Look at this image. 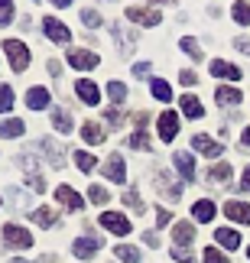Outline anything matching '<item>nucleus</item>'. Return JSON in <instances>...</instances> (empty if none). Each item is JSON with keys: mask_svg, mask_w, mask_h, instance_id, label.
<instances>
[{"mask_svg": "<svg viewBox=\"0 0 250 263\" xmlns=\"http://www.w3.org/2000/svg\"><path fill=\"white\" fill-rule=\"evenodd\" d=\"M4 52L10 59V65H13V72H23L29 65V49H26V43H20V39H4Z\"/></svg>", "mask_w": 250, "mask_h": 263, "instance_id": "obj_1", "label": "nucleus"}, {"mask_svg": "<svg viewBox=\"0 0 250 263\" xmlns=\"http://www.w3.org/2000/svg\"><path fill=\"white\" fill-rule=\"evenodd\" d=\"M101 228L111 231V234H117V237H127L130 231H133V224H130L127 215H121V211H104V215H101Z\"/></svg>", "mask_w": 250, "mask_h": 263, "instance_id": "obj_2", "label": "nucleus"}, {"mask_svg": "<svg viewBox=\"0 0 250 263\" xmlns=\"http://www.w3.org/2000/svg\"><path fill=\"white\" fill-rule=\"evenodd\" d=\"M68 65L78 68V72H91V68L101 65V59H98L91 49H68Z\"/></svg>", "mask_w": 250, "mask_h": 263, "instance_id": "obj_3", "label": "nucleus"}, {"mask_svg": "<svg viewBox=\"0 0 250 263\" xmlns=\"http://www.w3.org/2000/svg\"><path fill=\"white\" fill-rule=\"evenodd\" d=\"M4 240H7V247H16V250L33 247V234L20 224H4Z\"/></svg>", "mask_w": 250, "mask_h": 263, "instance_id": "obj_4", "label": "nucleus"}, {"mask_svg": "<svg viewBox=\"0 0 250 263\" xmlns=\"http://www.w3.org/2000/svg\"><path fill=\"white\" fill-rule=\"evenodd\" d=\"M124 13L130 23H140V26H159V20H163V13L153 7H127Z\"/></svg>", "mask_w": 250, "mask_h": 263, "instance_id": "obj_5", "label": "nucleus"}, {"mask_svg": "<svg viewBox=\"0 0 250 263\" xmlns=\"http://www.w3.org/2000/svg\"><path fill=\"white\" fill-rule=\"evenodd\" d=\"M55 201H59L62 208H68V211H82V208H85V198L78 195L72 185H59V189H55Z\"/></svg>", "mask_w": 250, "mask_h": 263, "instance_id": "obj_6", "label": "nucleus"}, {"mask_svg": "<svg viewBox=\"0 0 250 263\" xmlns=\"http://www.w3.org/2000/svg\"><path fill=\"white\" fill-rule=\"evenodd\" d=\"M43 29H46V36L52 39L55 46H65L68 39H72V33H68V26H65V23H59L55 16H46V20H43Z\"/></svg>", "mask_w": 250, "mask_h": 263, "instance_id": "obj_7", "label": "nucleus"}, {"mask_svg": "<svg viewBox=\"0 0 250 263\" xmlns=\"http://www.w3.org/2000/svg\"><path fill=\"white\" fill-rule=\"evenodd\" d=\"M101 173H104L107 179H111V182H117V185H121V182L127 179V166H124V156H121V153H111V156L104 159V169H101Z\"/></svg>", "mask_w": 250, "mask_h": 263, "instance_id": "obj_8", "label": "nucleus"}, {"mask_svg": "<svg viewBox=\"0 0 250 263\" xmlns=\"http://www.w3.org/2000/svg\"><path fill=\"white\" fill-rule=\"evenodd\" d=\"M192 146H195V153H205V156H211V159H218V156L224 153V143H218V140L205 137V134H195L192 137Z\"/></svg>", "mask_w": 250, "mask_h": 263, "instance_id": "obj_9", "label": "nucleus"}, {"mask_svg": "<svg viewBox=\"0 0 250 263\" xmlns=\"http://www.w3.org/2000/svg\"><path fill=\"white\" fill-rule=\"evenodd\" d=\"M153 182H156V189L163 192V195H166L169 201H179V198H182V189H179V182H172V179H169V173H166V169H159V173L153 176Z\"/></svg>", "mask_w": 250, "mask_h": 263, "instance_id": "obj_10", "label": "nucleus"}, {"mask_svg": "<svg viewBox=\"0 0 250 263\" xmlns=\"http://www.w3.org/2000/svg\"><path fill=\"white\" fill-rule=\"evenodd\" d=\"M179 134V117H176V110H163L159 114V137H163V143H172Z\"/></svg>", "mask_w": 250, "mask_h": 263, "instance_id": "obj_11", "label": "nucleus"}, {"mask_svg": "<svg viewBox=\"0 0 250 263\" xmlns=\"http://www.w3.org/2000/svg\"><path fill=\"white\" fill-rule=\"evenodd\" d=\"M224 215L231 221H237V224H250V205H247V201H227Z\"/></svg>", "mask_w": 250, "mask_h": 263, "instance_id": "obj_12", "label": "nucleus"}, {"mask_svg": "<svg viewBox=\"0 0 250 263\" xmlns=\"http://www.w3.org/2000/svg\"><path fill=\"white\" fill-rule=\"evenodd\" d=\"M172 163H176L179 176H182L185 182H195V159H192V153H176Z\"/></svg>", "mask_w": 250, "mask_h": 263, "instance_id": "obj_13", "label": "nucleus"}, {"mask_svg": "<svg viewBox=\"0 0 250 263\" xmlns=\"http://www.w3.org/2000/svg\"><path fill=\"white\" fill-rule=\"evenodd\" d=\"M211 75L227 78V82H241V68L231 65V62H224V59H215V62H211Z\"/></svg>", "mask_w": 250, "mask_h": 263, "instance_id": "obj_14", "label": "nucleus"}, {"mask_svg": "<svg viewBox=\"0 0 250 263\" xmlns=\"http://www.w3.org/2000/svg\"><path fill=\"white\" fill-rule=\"evenodd\" d=\"M75 257H82V260H91L98 250H101V240H94V237H78L75 240Z\"/></svg>", "mask_w": 250, "mask_h": 263, "instance_id": "obj_15", "label": "nucleus"}, {"mask_svg": "<svg viewBox=\"0 0 250 263\" xmlns=\"http://www.w3.org/2000/svg\"><path fill=\"white\" fill-rule=\"evenodd\" d=\"M179 107H182V114L188 120H198V117H205V107H202V101H198L195 95H182V101H179Z\"/></svg>", "mask_w": 250, "mask_h": 263, "instance_id": "obj_16", "label": "nucleus"}, {"mask_svg": "<svg viewBox=\"0 0 250 263\" xmlns=\"http://www.w3.org/2000/svg\"><path fill=\"white\" fill-rule=\"evenodd\" d=\"M75 91H78V98H82L88 107H94L98 101H101V91H98V85H94V82H85V78H82V82L75 85Z\"/></svg>", "mask_w": 250, "mask_h": 263, "instance_id": "obj_17", "label": "nucleus"}, {"mask_svg": "<svg viewBox=\"0 0 250 263\" xmlns=\"http://www.w3.org/2000/svg\"><path fill=\"white\" fill-rule=\"evenodd\" d=\"M215 101L221 107H234V104H241V91L231 85H221V88H215Z\"/></svg>", "mask_w": 250, "mask_h": 263, "instance_id": "obj_18", "label": "nucleus"}, {"mask_svg": "<svg viewBox=\"0 0 250 263\" xmlns=\"http://www.w3.org/2000/svg\"><path fill=\"white\" fill-rule=\"evenodd\" d=\"M26 107H33V110H43V107H49V91H46L43 85L29 88V91H26Z\"/></svg>", "mask_w": 250, "mask_h": 263, "instance_id": "obj_19", "label": "nucleus"}, {"mask_svg": "<svg viewBox=\"0 0 250 263\" xmlns=\"http://www.w3.org/2000/svg\"><path fill=\"white\" fill-rule=\"evenodd\" d=\"M39 149L49 156V163H52V169H62L65 163V153H62V146H55L52 140H39Z\"/></svg>", "mask_w": 250, "mask_h": 263, "instance_id": "obj_20", "label": "nucleus"}, {"mask_svg": "<svg viewBox=\"0 0 250 263\" xmlns=\"http://www.w3.org/2000/svg\"><path fill=\"white\" fill-rule=\"evenodd\" d=\"M208 182H211V185H231V166L215 163L211 169H208Z\"/></svg>", "mask_w": 250, "mask_h": 263, "instance_id": "obj_21", "label": "nucleus"}, {"mask_svg": "<svg viewBox=\"0 0 250 263\" xmlns=\"http://www.w3.org/2000/svg\"><path fill=\"white\" fill-rule=\"evenodd\" d=\"M215 240L221 247H227V250H237L241 247V234H237V231H231V228H218L215 231Z\"/></svg>", "mask_w": 250, "mask_h": 263, "instance_id": "obj_22", "label": "nucleus"}, {"mask_svg": "<svg viewBox=\"0 0 250 263\" xmlns=\"http://www.w3.org/2000/svg\"><path fill=\"white\" fill-rule=\"evenodd\" d=\"M172 237H176V247L192 244V240H195V224H188V221H179L176 231H172Z\"/></svg>", "mask_w": 250, "mask_h": 263, "instance_id": "obj_23", "label": "nucleus"}, {"mask_svg": "<svg viewBox=\"0 0 250 263\" xmlns=\"http://www.w3.org/2000/svg\"><path fill=\"white\" fill-rule=\"evenodd\" d=\"M192 218L202 221V224H205V221H211L215 218V201H208V198L195 201V205H192Z\"/></svg>", "mask_w": 250, "mask_h": 263, "instance_id": "obj_24", "label": "nucleus"}, {"mask_svg": "<svg viewBox=\"0 0 250 263\" xmlns=\"http://www.w3.org/2000/svg\"><path fill=\"white\" fill-rule=\"evenodd\" d=\"M82 140L85 143H104V127L94 124V120H88V124L82 127Z\"/></svg>", "mask_w": 250, "mask_h": 263, "instance_id": "obj_25", "label": "nucleus"}, {"mask_svg": "<svg viewBox=\"0 0 250 263\" xmlns=\"http://www.w3.org/2000/svg\"><path fill=\"white\" fill-rule=\"evenodd\" d=\"M52 127L59 134H68V130H72V114H68L65 107H52Z\"/></svg>", "mask_w": 250, "mask_h": 263, "instance_id": "obj_26", "label": "nucleus"}, {"mask_svg": "<svg viewBox=\"0 0 250 263\" xmlns=\"http://www.w3.org/2000/svg\"><path fill=\"white\" fill-rule=\"evenodd\" d=\"M23 120L10 117V120H0V137H23Z\"/></svg>", "mask_w": 250, "mask_h": 263, "instance_id": "obj_27", "label": "nucleus"}, {"mask_svg": "<svg viewBox=\"0 0 250 263\" xmlns=\"http://www.w3.org/2000/svg\"><path fill=\"white\" fill-rule=\"evenodd\" d=\"M114 36H117V49H121L124 55H130V52H133V36H130V33H124V26H121V23L114 26Z\"/></svg>", "mask_w": 250, "mask_h": 263, "instance_id": "obj_28", "label": "nucleus"}, {"mask_svg": "<svg viewBox=\"0 0 250 263\" xmlns=\"http://www.w3.org/2000/svg\"><path fill=\"white\" fill-rule=\"evenodd\" d=\"M149 91H153V98H159V101H172V88H169L163 78H153V82H149Z\"/></svg>", "mask_w": 250, "mask_h": 263, "instance_id": "obj_29", "label": "nucleus"}, {"mask_svg": "<svg viewBox=\"0 0 250 263\" xmlns=\"http://www.w3.org/2000/svg\"><path fill=\"white\" fill-rule=\"evenodd\" d=\"M231 13H234V20L241 26H250V4H247V0H237V4L231 7Z\"/></svg>", "mask_w": 250, "mask_h": 263, "instance_id": "obj_30", "label": "nucleus"}, {"mask_svg": "<svg viewBox=\"0 0 250 263\" xmlns=\"http://www.w3.org/2000/svg\"><path fill=\"white\" fill-rule=\"evenodd\" d=\"M33 221H36L39 228H52L55 224V211L52 208H36L33 211Z\"/></svg>", "mask_w": 250, "mask_h": 263, "instance_id": "obj_31", "label": "nucleus"}, {"mask_svg": "<svg viewBox=\"0 0 250 263\" xmlns=\"http://www.w3.org/2000/svg\"><path fill=\"white\" fill-rule=\"evenodd\" d=\"M75 166L82 169V173H91V169L98 166V159L91 153H85V149H78V153H75Z\"/></svg>", "mask_w": 250, "mask_h": 263, "instance_id": "obj_32", "label": "nucleus"}, {"mask_svg": "<svg viewBox=\"0 0 250 263\" xmlns=\"http://www.w3.org/2000/svg\"><path fill=\"white\" fill-rule=\"evenodd\" d=\"M114 254L121 257L124 263H140V250H137V247H130V244H121V247H114Z\"/></svg>", "mask_w": 250, "mask_h": 263, "instance_id": "obj_33", "label": "nucleus"}, {"mask_svg": "<svg viewBox=\"0 0 250 263\" xmlns=\"http://www.w3.org/2000/svg\"><path fill=\"white\" fill-rule=\"evenodd\" d=\"M13 110V88L0 85V114H10Z\"/></svg>", "mask_w": 250, "mask_h": 263, "instance_id": "obj_34", "label": "nucleus"}, {"mask_svg": "<svg viewBox=\"0 0 250 263\" xmlns=\"http://www.w3.org/2000/svg\"><path fill=\"white\" fill-rule=\"evenodd\" d=\"M107 95H111L114 104H121V101H127V85L124 82H107Z\"/></svg>", "mask_w": 250, "mask_h": 263, "instance_id": "obj_35", "label": "nucleus"}, {"mask_svg": "<svg viewBox=\"0 0 250 263\" xmlns=\"http://www.w3.org/2000/svg\"><path fill=\"white\" fill-rule=\"evenodd\" d=\"M179 46H182V52H188V55L195 59V62H202V46H198L195 39H188V36H185V39H179Z\"/></svg>", "mask_w": 250, "mask_h": 263, "instance_id": "obj_36", "label": "nucleus"}, {"mask_svg": "<svg viewBox=\"0 0 250 263\" xmlns=\"http://www.w3.org/2000/svg\"><path fill=\"white\" fill-rule=\"evenodd\" d=\"M13 0H0V26H7V23H13Z\"/></svg>", "mask_w": 250, "mask_h": 263, "instance_id": "obj_37", "label": "nucleus"}, {"mask_svg": "<svg viewBox=\"0 0 250 263\" xmlns=\"http://www.w3.org/2000/svg\"><path fill=\"white\" fill-rule=\"evenodd\" d=\"M82 23H85L88 29H98V26H101V13L88 7V10H82Z\"/></svg>", "mask_w": 250, "mask_h": 263, "instance_id": "obj_38", "label": "nucleus"}, {"mask_svg": "<svg viewBox=\"0 0 250 263\" xmlns=\"http://www.w3.org/2000/svg\"><path fill=\"white\" fill-rule=\"evenodd\" d=\"M88 198H91L94 205H107V198H111V195H107L104 185H91V189H88Z\"/></svg>", "mask_w": 250, "mask_h": 263, "instance_id": "obj_39", "label": "nucleus"}, {"mask_svg": "<svg viewBox=\"0 0 250 263\" xmlns=\"http://www.w3.org/2000/svg\"><path fill=\"white\" fill-rule=\"evenodd\" d=\"M130 146H133V149H149V137H146V130H137V134L130 137Z\"/></svg>", "mask_w": 250, "mask_h": 263, "instance_id": "obj_40", "label": "nucleus"}, {"mask_svg": "<svg viewBox=\"0 0 250 263\" xmlns=\"http://www.w3.org/2000/svg\"><path fill=\"white\" fill-rule=\"evenodd\" d=\"M172 257L179 263H195V254H192V250H185V247H172Z\"/></svg>", "mask_w": 250, "mask_h": 263, "instance_id": "obj_41", "label": "nucleus"}, {"mask_svg": "<svg viewBox=\"0 0 250 263\" xmlns=\"http://www.w3.org/2000/svg\"><path fill=\"white\" fill-rule=\"evenodd\" d=\"M205 263H227V257H224L218 247H208V250H205Z\"/></svg>", "mask_w": 250, "mask_h": 263, "instance_id": "obj_42", "label": "nucleus"}, {"mask_svg": "<svg viewBox=\"0 0 250 263\" xmlns=\"http://www.w3.org/2000/svg\"><path fill=\"white\" fill-rule=\"evenodd\" d=\"M124 201H127V208H133V211H137V215L143 211V201H140V195H137V192H127V195H124Z\"/></svg>", "mask_w": 250, "mask_h": 263, "instance_id": "obj_43", "label": "nucleus"}, {"mask_svg": "<svg viewBox=\"0 0 250 263\" xmlns=\"http://www.w3.org/2000/svg\"><path fill=\"white\" fill-rule=\"evenodd\" d=\"M104 117H107V124H111V130H117V127H121V124H124V117H121V110H114V107H111V110H107V114H104Z\"/></svg>", "mask_w": 250, "mask_h": 263, "instance_id": "obj_44", "label": "nucleus"}, {"mask_svg": "<svg viewBox=\"0 0 250 263\" xmlns=\"http://www.w3.org/2000/svg\"><path fill=\"white\" fill-rule=\"evenodd\" d=\"M169 221H172V215H169L166 208H156V224H159V228H166Z\"/></svg>", "mask_w": 250, "mask_h": 263, "instance_id": "obj_45", "label": "nucleus"}, {"mask_svg": "<svg viewBox=\"0 0 250 263\" xmlns=\"http://www.w3.org/2000/svg\"><path fill=\"white\" fill-rule=\"evenodd\" d=\"M133 75L137 78H149V62H137L133 65Z\"/></svg>", "mask_w": 250, "mask_h": 263, "instance_id": "obj_46", "label": "nucleus"}, {"mask_svg": "<svg viewBox=\"0 0 250 263\" xmlns=\"http://www.w3.org/2000/svg\"><path fill=\"white\" fill-rule=\"evenodd\" d=\"M234 46H237V52H247V55H250V39H247V36H237Z\"/></svg>", "mask_w": 250, "mask_h": 263, "instance_id": "obj_47", "label": "nucleus"}, {"mask_svg": "<svg viewBox=\"0 0 250 263\" xmlns=\"http://www.w3.org/2000/svg\"><path fill=\"white\" fill-rule=\"evenodd\" d=\"M179 82H182V85H195V82H198V75H195V72H188V68H185V72L179 75Z\"/></svg>", "mask_w": 250, "mask_h": 263, "instance_id": "obj_48", "label": "nucleus"}, {"mask_svg": "<svg viewBox=\"0 0 250 263\" xmlns=\"http://www.w3.org/2000/svg\"><path fill=\"white\" fill-rule=\"evenodd\" d=\"M143 240H146V244H149V247H156V244H159V237L153 234V231H146V234H143Z\"/></svg>", "mask_w": 250, "mask_h": 263, "instance_id": "obj_49", "label": "nucleus"}, {"mask_svg": "<svg viewBox=\"0 0 250 263\" xmlns=\"http://www.w3.org/2000/svg\"><path fill=\"white\" fill-rule=\"evenodd\" d=\"M241 189H244V192H250V166L244 169V179H241Z\"/></svg>", "mask_w": 250, "mask_h": 263, "instance_id": "obj_50", "label": "nucleus"}, {"mask_svg": "<svg viewBox=\"0 0 250 263\" xmlns=\"http://www.w3.org/2000/svg\"><path fill=\"white\" fill-rule=\"evenodd\" d=\"M133 124H137V130H143L146 127V114H133Z\"/></svg>", "mask_w": 250, "mask_h": 263, "instance_id": "obj_51", "label": "nucleus"}, {"mask_svg": "<svg viewBox=\"0 0 250 263\" xmlns=\"http://www.w3.org/2000/svg\"><path fill=\"white\" fill-rule=\"evenodd\" d=\"M49 72H52V75L59 78V75H62V65H59V62H49Z\"/></svg>", "mask_w": 250, "mask_h": 263, "instance_id": "obj_52", "label": "nucleus"}, {"mask_svg": "<svg viewBox=\"0 0 250 263\" xmlns=\"http://www.w3.org/2000/svg\"><path fill=\"white\" fill-rule=\"evenodd\" d=\"M241 143H244V146H247V149H250V127H247V130H244V140H241Z\"/></svg>", "mask_w": 250, "mask_h": 263, "instance_id": "obj_53", "label": "nucleus"}, {"mask_svg": "<svg viewBox=\"0 0 250 263\" xmlns=\"http://www.w3.org/2000/svg\"><path fill=\"white\" fill-rule=\"evenodd\" d=\"M52 4H55V7H68V4H72V0H52Z\"/></svg>", "mask_w": 250, "mask_h": 263, "instance_id": "obj_54", "label": "nucleus"}, {"mask_svg": "<svg viewBox=\"0 0 250 263\" xmlns=\"http://www.w3.org/2000/svg\"><path fill=\"white\" fill-rule=\"evenodd\" d=\"M247 257H250V247H247Z\"/></svg>", "mask_w": 250, "mask_h": 263, "instance_id": "obj_55", "label": "nucleus"}]
</instances>
